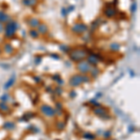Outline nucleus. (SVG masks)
<instances>
[{"instance_id":"nucleus-1","label":"nucleus","mask_w":140,"mask_h":140,"mask_svg":"<svg viewBox=\"0 0 140 140\" xmlns=\"http://www.w3.org/2000/svg\"><path fill=\"white\" fill-rule=\"evenodd\" d=\"M68 53V57L71 61L75 62V63H79L80 61L85 60L88 55V52H87L86 50L84 49H72L70 50L67 52Z\"/></svg>"},{"instance_id":"nucleus-2","label":"nucleus","mask_w":140,"mask_h":140,"mask_svg":"<svg viewBox=\"0 0 140 140\" xmlns=\"http://www.w3.org/2000/svg\"><path fill=\"white\" fill-rule=\"evenodd\" d=\"M19 28V23L14 20H10L9 23H6L4 25V36L6 38H13L16 35V32Z\"/></svg>"},{"instance_id":"nucleus-3","label":"nucleus","mask_w":140,"mask_h":140,"mask_svg":"<svg viewBox=\"0 0 140 140\" xmlns=\"http://www.w3.org/2000/svg\"><path fill=\"white\" fill-rule=\"evenodd\" d=\"M91 80V78L88 77L87 75L82 74H75L69 79V85L71 87H79L82 83H87Z\"/></svg>"},{"instance_id":"nucleus-4","label":"nucleus","mask_w":140,"mask_h":140,"mask_svg":"<svg viewBox=\"0 0 140 140\" xmlns=\"http://www.w3.org/2000/svg\"><path fill=\"white\" fill-rule=\"evenodd\" d=\"M76 68H77V70L79 71V74L87 75L88 73H90L92 65H90L86 60H82V61H80V62H79V63H77Z\"/></svg>"},{"instance_id":"nucleus-5","label":"nucleus","mask_w":140,"mask_h":140,"mask_svg":"<svg viewBox=\"0 0 140 140\" xmlns=\"http://www.w3.org/2000/svg\"><path fill=\"white\" fill-rule=\"evenodd\" d=\"M40 111L47 118H53L56 115V110L52 107H51L49 105H46V104L42 105L40 107Z\"/></svg>"},{"instance_id":"nucleus-6","label":"nucleus","mask_w":140,"mask_h":140,"mask_svg":"<svg viewBox=\"0 0 140 140\" xmlns=\"http://www.w3.org/2000/svg\"><path fill=\"white\" fill-rule=\"evenodd\" d=\"M87 30H88V26L83 23H75L71 28V31L76 35H82L85 32H87Z\"/></svg>"},{"instance_id":"nucleus-7","label":"nucleus","mask_w":140,"mask_h":140,"mask_svg":"<svg viewBox=\"0 0 140 140\" xmlns=\"http://www.w3.org/2000/svg\"><path fill=\"white\" fill-rule=\"evenodd\" d=\"M93 113L96 115V116L100 117V118H102V119H109L110 116L109 114H108V112L107 111V109L106 108H104V107H96L93 108Z\"/></svg>"},{"instance_id":"nucleus-8","label":"nucleus","mask_w":140,"mask_h":140,"mask_svg":"<svg viewBox=\"0 0 140 140\" xmlns=\"http://www.w3.org/2000/svg\"><path fill=\"white\" fill-rule=\"evenodd\" d=\"M104 15L108 19L114 18L117 15V9L114 6H107L104 9Z\"/></svg>"},{"instance_id":"nucleus-9","label":"nucleus","mask_w":140,"mask_h":140,"mask_svg":"<svg viewBox=\"0 0 140 140\" xmlns=\"http://www.w3.org/2000/svg\"><path fill=\"white\" fill-rule=\"evenodd\" d=\"M87 62H88L92 66H97V65L100 63V57L97 54L94 53H90L87 55L86 57Z\"/></svg>"},{"instance_id":"nucleus-10","label":"nucleus","mask_w":140,"mask_h":140,"mask_svg":"<svg viewBox=\"0 0 140 140\" xmlns=\"http://www.w3.org/2000/svg\"><path fill=\"white\" fill-rule=\"evenodd\" d=\"M40 23H41V22H40L39 19L37 18V17H31V18H29L27 20V24L30 26L32 29H37Z\"/></svg>"},{"instance_id":"nucleus-11","label":"nucleus","mask_w":140,"mask_h":140,"mask_svg":"<svg viewBox=\"0 0 140 140\" xmlns=\"http://www.w3.org/2000/svg\"><path fill=\"white\" fill-rule=\"evenodd\" d=\"M10 20H11V17L9 14H8L4 10H0V23L4 24V23H9Z\"/></svg>"},{"instance_id":"nucleus-12","label":"nucleus","mask_w":140,"mask_h":140,"mask_svg":"<svg viewBox=\"0 0 140 140\" xmlns=\"http://www.w3.org/2000/svg\"><path fill=\"white\" fill-rule=\"evenodd\" d=\"M3 51H4L5 53L8 54V55H11V54H13L14 51H15V49H14V47L12 46L9 42H8V43H5L4 46H3Z\"/></svg>"},{"instance_id":"nucleus-13","label":"nucleus","mask_w":140,"mask_h":140,"mask_svg":"<svg viewBox=\"0 0 140 140\" xmlns=\"http://www.w3.org/2000/svg\"><path fill=\"white\" fill-rule=\"evenodd\" d=\"M37 32H38V34H39V35L45 36V35H47V34L49 33V27H48V25H47V24L41 23L39 25H38V27L37 28Z\"/></svg>"},{"instance_id":"nucleus-14","label":"nucleus","mask_w":140,"mask_h":140,"mask_svg":"<svg viewBox=\"0 0 140 140\" xmlns=\"http://www.w3.org/2000/svg\"><path fill=\"white\" fill-rule=\"evenodd\" d=\"M22 3L26 7H35L37 4V0H22Z\"/></svg>"},{"instance_id":"nucleus-15","label":"nucleus","mask_w":140,"mask_h":140,"mask_svg":"<svg viewBox=\"0 0 140 140\" xmlns=\"http://www.w3.org/2000/svg\"><path fill=\"white\" fill-rule=\"evenodd\" d=\"M15 126H16L15 125V123L12 122V121H6V122L4 123V125H3V128H4L5 130L11 131L15 128Z\"/></svg>"},{"instance_id":"nucleus-16","label":"nucleus","mask_w":140,"mask_h":140,"mask_svg":"<svg viewBox=\"0 0 140 140\" xmlns=\"http://www.w3.org/2000/svg\"><path fill=\"white\" fill-rule=\"evenodd\" d=\"M10 109V107L8 105L7 103L5 102H0V111L2 112V113H8Z\"/></svg>"},{"instance_id":"nucleus-17","label":"nucleus","mask_w":140,"mask_h":140,"mask_svg":"<svg viewBox=\"0 0 140 140\" xmlns=\"http://www.w3.org/2000/svg\"><path fill=\"white\" fill-rule=\"evenodd\" d=\"M90 74H91L92 78L95 79V78H97L98 75L100 74V70H99V68L96 67V66H92L91 70H90Z\"/></svg>"},{"instance_id":"nucleus-18","label":"nucleus","mask_w":140,"mask_h":140,"mask_svg":"<svg viewBox=\"0 0 140 140\" xmlns=\"http://www.w3.org/2000/svg\"><path fill=\"white\" fill-rule=\"evenodd\" d=\"M15 80H16V78H15V76H12L11 78H9V79L7 81V83L5 84L4 88L5 89H9L10 88V87L13 86V84L15 83Z\"/></svg>"},{"instance_id":"nucleus-19","label":"nucleus","mask_w":140,"mask_h":140,"mask_svg":"<svg viewBox=\"0 0 140 140\" xmlns=\"http://www.w3.org/2000/svg\"><path fill=\"white\" fill-rule=\"evenodd\" d=\"M109 50L111 51H114V52H117V51H119L121 50V45L119 43H117V42H113L111 43L109 46Z\"/></svg>"},{"instance_id":"nucleus-20","label":"nucleus","mask_w":140,"mask_h":140,"mask_svg":"<svg viewBox=\"0 0 140 140\" xmlns=\"http://www.w3.org/2000/svg\"><path fill=\"white\" fill-rule=\"evenodd\" d=\"M29 36H30L32 38H34V39H37V38H38V37H39L40 35L38 34L37 29H32V28H31L30 30H29Z\"/></svg>"},{"instance_id":"nucleus-21","label":"nucleus","mask_w":140,"mask_h":140,"mask_svg":"<svg viewBox=\"0 0 140 140\" xmlns=\"http://www.w3.org/2000/svg\"><path fill=\"white\" fill-rule=\"evenodd\" d=\"M83 138L88 139V140H94L96 137H95V135H93V134H91V133H85L83 135Z\"/></svg>"},{"instance_id":"nucleus-22","label":"nucleus","mask_w":140,"mask_h":140,"mask_svg":"<svg viewBox=\"0 0 140 140\" xmlns=\"http://www.w3.org/2000/svg\"><path fill=\"white\" fill-rule=\"evenodd\" d=\"M0 99H1V102L7 103L8 101H9V99H10V96H9V93H5V94H3V95L0 97Z\"/></svg>"},{"instance_id":"nucleus-23","label":"nucleus","mask_w":140,"mask_h":140,"mask_svg":"<svg viewBox=\"0 0 140 140\" xmlns=\"http://www.w3.org/2000/svg\"><path fill=\"white\" fill-rule=\"evenodd\" d=\"M56 127H57V129L58 130H64L65 127V123L64 122V121H57V123H56Z\"/></svg>"},{"instance_id":"nucleus-24","label":"nucleus","mask_w":140,"mask_h":140,"mask_svg":"<svg viewBox=\"0 0 140 140\" xmlns=\"http://www.w3.org/2000/svg\"><path fill=\"white\" fill-rule=\"evenodd\" d=\"M60 49H61V51H63L64 52H68V51H70V47H68V46H66V45H62V46L60 47Z\"/></svg>"},{"instance_id":"nucleus-25","label":"nucleus","mask_w":140,"mask_h":140,"mask_svg":"<svg viewBox=\"0 0 140 140\" xmlns=\"http://www.w3.org/2000/svg\"><path fill=\"white\" fill-rule=\"evenodd\" d=\"M2 33H4V24L0 23V35H1Z\"/></svg>"},{"instance_id":"nucleus-26","label":"nucleus","mask_w":140,"mask_h":140,"mask_svg":"<svg viewBox=\"0 0 140 140\" xmlns=\"http://www.w3.org/2000/svg\"><path fill=\"white\" fill-rule=\"evenodd\" d=\"M56 109H58V110L62 109V104H60V103H57V104H56Z\"/></svg>"},{"instance_id":"nucleus-27","label":"nucleus","mask_w":140,"mask_h":140,"mask_svg":"<svg viewBox=\"0 0 140 140\" xmlns=\"http://www.w3.org/2000/svg\"><path fill=\"white\" fill-rule=\"evenodd\" d=\"M34 79H35L37 82H40V81H41V79H40V77H34Z\"/></svg>"},{"instance_id":"nucleus-28","label":"nucleus","mask_w":140,"mask_h":140,"mask_svg":"<svg viewBox=\"0 0 140 140\" xmlns=\"http://www.w3.org/2000/svg\"><path fill=\"white\" fill-rule=\"evenodd\" d=\"M135 9H136V4H135V3H134L133 6H132V11H133V12L135 11Z\"/></svg>"},{"instance_id":"nucleus-29","label":"nucleus","mask_w":140,"mask_h":140,"mask_svg":"<svg viewBox=\"0 0 140 140\" xmlns=\"http://www.w3.org/2000/svg\"><path fill=\"white\" fill-rule=\"evenodd\" d=\"M1 52H2V49H1V48H0V53H1Z\"/></svg>"},{"instance_id":"nucleus-30","label":"nucleus","mask_w":140,"mask_h":140,"mask_svg":"<svg viewBox=\"0 0 140 140\" xmlns=\"http://www.w3.org/2000/svg\"><path fill=\"white\" fill-rule=\"evenodd\" d=\"M111 140H115V139H111Z\"/></svg>"}]
</instances>
